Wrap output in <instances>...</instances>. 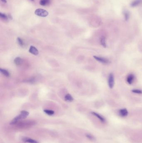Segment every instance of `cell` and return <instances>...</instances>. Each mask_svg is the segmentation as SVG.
<instances>
[{
    "instance_id": "6da1fadb",
    "label": "cell",
    "mask_w": 142,
    "mask_h": 143,
    "mask_svg": "<svg viewBox=\"0 0 142 143\" xmlns=\"http://www.w3.org/2000/svg\"><path fill=\"white\" fill-rule=\"evenodd\" d=\"M29 114V113L28 111H21L20 114L18 115L17 116L15 117V118L11 120V122L10 123L11 125H14V124L17 123L19 120H21L22 119H25L28 116Z\"/></svg>"
},
{
    "instance_id": "7a4b0ae2",
    "label": "cell",
    "mask_w": 142,
    "mask_h": 143,
    "mask_svg": "<svg viewBox=\"0 0 142 143\" xmlns=\"http://www.w3.org/2000/svg\"><path fill=\"white\" fill-rule=\"evenodd\" d=\"M35 14L41 17H45L49 15V12L42 8H37L35 11Z\"/></svg>"
},
{
    "instance_id": "3957f363",
    "label": "cell",
    "mask_w": 142,
    "mask_h": 143,
    "mask_svg": "<svg viewBox=\"0 0 142 143\" xmlns=\"http://www.w3.org/2000/svg\"><path fill=\"white\" fill-rule=\"evenodd\" d=\"M115 81H114V75L113 74L110 73L109 75L108 79V85L110 88L112 89L114 87Z\"/></svg>"
},
{
    "instance_id": "277c9868",
    "label": "cell",
    "mask_w": 142,
    "mask_h": 143,
    "mask_svg": "<svg viewBox=\"0 0 142 143\" xmlns=\"http://www.w3.org/2000/svg\"><path fill=\"white\" fill-rule=\"evenodd\" d=\"M93 57L94 59L97 61H98L100 62H101L103 64H108L110 62V61L108 59L105 58L104 57H101V56H94Z\"/></svg>"
},
{
    "instance_id": "5b68a950",
    "label": "cell",
    "mask_w": 142,
    "mask_h": 143,
    "mask_svg": "<svg viewBox=\"0 0 142 143\" xmlns=\"http://www.w3.org/2000/svg\"><path fill=\"white\" fill-rule=\"evenodd\" d=\"M29 52L33 55H37L39 54V52L37 49L33 46H30L29 50Z\"/></svg>"
},
{
    "instance_id": "8992f818",
    "label": "cell",
    "mask_w": 142,
    "mask_h": 143,
    "mask_svg": "<svg viewBox=\"0 0 142 143\" xmlns=\"http://www.w3.org/2000/svg\"><path fill=\"white\" fill-rule=\"evenodd\" d=\"M22 141L25 143H39V142L36 140L28 137L23 138L22 139Z\"/></svg>"
},
{
    "instance_id": "52a82bcc",
    "label": "cell",
    "mask_w": 142,
    "mask_h": 143,
    "mask_svg": "<svg viewBox=\"0 0 142 143\" xmlns=\"http://www.w3.org/2000/svg\"><path fill=\"white\" fill-rule=\"evenodd\" d=\"M135 79V76L133 74H130L127 77V82L129 85H131Z\"/></svg>"
},
{
    "instance_id": "ba28073f",
    "label": "cell",
    "mask_w": 142,
    "mask_h": 143,
    "mask_svg": "<svg viewBox=\"0 0 142 143\" xmlns=\"http://www.w3.org/2000/svg\"><path fill=\"white\" fill-rule=\"evenodd\" d=\"M128 111L126 108H123V109H120L119 111V114L120 116L121 117H126L128 115Z\"/></svg>"
},
{
    "instance_id": "9c48e42d",
    "label": "cell",
    "mask_w": 142,
    "mask_h": 143,
    "mask_svg": "<svg viewBox=\"0 0 142 143\" xmlns=\"http://www.w3.org/2000/svg\"><path fill=\"white\" fill-rule=\"evenodd\" d=\"M14 62L16 65L19 66V65H20L21 64H22L23 61H22V59L20 57H17L14 59Z\"/></svg>"
},
{
    "instance_id": "30bf717a",
    "label": "cell",
    "mask_w": 142,
    "mask_h": 143,
    "mask_svg": "<svg viewBox=\"0 0 142 143\" xmlns=\"http://www.w3.org/2000/svg\"><path fill=\"white\" fill-rule=\"evenodd\" d=\"M91 113L93 115H94V116L97 117L98 119H99L102 122H104L105 121V119L103 117L101 116V115H99V114H98L97 113H95L94 112H91Z\"/></svg>"
},
{
    "instance_id": "8fae6325",
    "label": "cell",
    "mask_w": 142,
    "mask_h": 143,
    "mask_svg": "<svg viewBox=\"0 0 142 143\" xmlns=\"http://www.w3.org/2000/svg\"><path fill=\"white\" fill-rule=\"evenodd\" d=\"M0 71L3 75H4V76H5L7 77H8L10 76L9 72L7 71V70L0 68Z\"/></svg>"
},
{
    "instance_id": "7c38bea8",
    "label": "cell",
    "mask_w": 142,
    "mask_h": 143,
    "mask_svg": "<svg viewBox=\"0 0 142 143\" xmlns=\"http://www.w3.org/2000/svg\"><path fill=\"white\" fill-rule=\"evenodd\" d=\"M65 100L66 101L72 102L73 100V98L71 96V95L69 94H67L66 95L65 97Z\"/></svg>"
},
{
    "instance_id": "4fadbf2b",
    "label": "cell",
    "mask_w": 142,
    "mask_h": 143,
    "mask_svg": "<svg viewBox=\"0 0 142 143\" xmlns=\"http://www.w3.org/2000/svg\"><path fill=\"white\" fill-rule=\"evenodd\" d=\"M141 0H135L131 4V7H135L139 5L141 3Z\"/></svg>"
},
{
    "instance_id": "5bb4252c",
    "label": "cell",
    "mask_w": 142,
    "mask_h": 143,
    "mask_svg": "<svg viewBox=\"0 0 142 143\" xmlns=\"http://www.w3.org/2000/svg\"><path fill=\"white\" fill-rule=\"evenodd\" d=\"M50 3V0H41L40 4L41 6H45L49 4Z\"/></svg>"
},
{
    "instance_id": "9a60e30c",
    "label": "cell",
    "mask_w": 142,
    "mask_h": 143,
    "mask_svg": "<svg viewBox=\"0 0 142 143\" xmlns=\"http://www.w3.org/2000/svg\"><path fill=\"white\" fill-rule=\"evenodd\" d=\"M17 41H18L19 45L21 46V47H23L24 46V42L23 41V40L21 39V38H17Z\"/></svg>"
},
{
    "instance_id": "2e32d148",
    "label": "cell",
    "mask_w": 142,
    "mask_h": 143,
    "mask_svg": "<svg viewBox=\"0 0 142 143\" xmlns=\"http://www.w3.org/2000/svg\"><path fill=\"white\" fill-rule=\"evenodd\" d=\"M101 45L103 46L104 48L106 47V40L105 38L104 37L101 38Z\"/></svg>"
},
{
    "instance_id": "e0dca14e",
    "label": "cell",
    "mask_w": 142,
    "mask_h": 143,
    "mask_svg": "<svg viewBox=\"0 0 142 143\" xmlns=\"http://www.w3.org/2000/svg\"><path fill=\"white\" fill-rule=\"evenodd\" d=\"M44 112L46 114L49 115H54V111H52V110H44Z\"/></svg>"
},
{
    "instance_id": "ac0fdd59",
    "label": "cell",
    "mask_w": 142,
    "mask_h": 143,
    "mask_svg": "<svg viewBox=\"0 0 142 143\" xmlns=\"http://www.w3.org/2000/svg\"><path fill=\"white\" fill-rule=\"evenodd\" d=\"M86 137L88 138V139L91 140V141H94L95 140V138L92 135L90 134H86Z\"/></svg>"
},
{
    "instance_id": "d6986e66",
    "label": "cell",
    "mask_w": 142,
    "mask_h": 143,
    "mask_svg": "<svg viewBox=\"0 0 142 143\" xmlns=\"http://www.w3.org/2000/svg\"><path fill=\"white\" fill-rule=\"evenodd\" d=\"M132 92L135 93H137V94H142V90H138V89H134L132 90Z\"/></svg>"
},
{
    "instance_id": "ffe728a7",
    "label": "cell",
    "mask_w": 142,
    "mask_h": 143,
    "mask_svg": "<svg viewBox=\"0 0 142 143\" xmlns=\"http://www.w3.org/2000/svg\"><path fill=\"white\" fill-rule=\"evenodd\" d=\"M0 16L1 17V18L4 19V20H7L8 18V16H7L5 14H4V13H0Z\"/></svg>"
},
{
    "instance_id": "44dd1931",
    "label": "cell",
    "mask_w": 142,
    "mask_h": 143,
    "mask_svg": "<svg viewBox=\"0 0 142 143\" xmlns=\"http://www.w3.org/2000/svg\"><path fill=\"white\" fill-rule=\"evenodd\" d=\"M124 16L126 21H127L129 18V13L127 12H125L124 13Z\"/></svg>"
},
{
    "instance_id": "7402d4cb",
    "label": "cell",
    "mask_w": 142,
    "mask_h": 143,
    "mask_svg": "<svg viewBox=\"0 0 142 143\" xmlns=\"http://www.w3.org/2000/svg\"><path fill=\"white\" fill-rule=\"evenodd\" d=\"M1 1H2V2H3V3H6V0H1Z\"/></svg>"
},
{
    "instance_id": "603a6c76",
    "label": "cell",
    "mask_w": 142,
    "mask_h": 143,
    "mask_svg": "<svg viewBox=\"0 0 142 143\" xmlns=\"http://www.w3.org/2000/svg\"><path fill=\"white\" fill-rule=\"evenodd\" d=\"M32 0V1H34V0Z\"/></svg>"
}]
</instances>
